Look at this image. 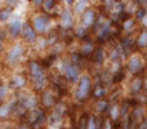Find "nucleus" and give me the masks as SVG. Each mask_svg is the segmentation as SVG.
Masks as SVG:
<instances>
[{"label":"nucleus","mask_w":147,"mask_h":129,"mask_svg":"<svg viewBox=\"0 0 147 129\" xmlns=\"http://www.w3.org/2000/svg\"><path fill=\"white\" fill-rule=\"evenodd\" d=\"M30 74H31V80L34 83V87L36 90H42L45 87V72L41 68L39 63L36 62H31L30 63Z\"/></svg>","instance_id":"f257e3e1"},{"label":"nucleus","mask_w":147,"mask_h":129,"mask_svg":"<svg viewBox=\"0 0 147 129\" xmlns=\"http://www.w3.org/2000/svg\"><path fill=\"white\" fill-rule=\"evenodd\" d=\"M91 77L88 74H81L79 79V84H77V88H76V98L79 101H84L88 98V94H90V90H91Z\"/></svg>","instance_id":"f03ea898"},{"label":"nucleus","mask_w":147,"mask_h":129,"mask_svg":"<svg viewBox=\"0 0 147 129\" xmlns=\"http://www.w3.org/2000/svg\"><path fill=\"white\" fill-rule=\"evenodd\" d=\"M144 58L140 55V53H133L129 60H127V65H126V69L130 72L133 76H140V73L144 69Z\"/></svg>","instance_id":"7ed1b4c3"},{"label":"nucleus","mask_w":147,"mask_h":129,"mask_svg":"<svg viewBox=\"0 0 147 129\" xmlns=\"http://www.w3.org/2000/svg\"><path fill=\"white\" fill-rule=\"evenodd\" d=\"M51 25V17L48 14H36L32 18V28L36 34H44L49 30Z\"/></svg>","instance_id":"20e7f679"},{"label":"nucleus","mask_w":147,"mask_h":129,"mask_svg":"<svg viewBox=\"0 0 147 129\" xmlns=\"http://www.w3.org/2000/svg\"><path fill=\"white\" fill-rule=\"evenodd\" d=\"M24 55V47L21 44H14V47L10 48V51L7 52V56H6V60L9 65H14L17 63L21 56Z\"/></svg>","instance_id":"39448f33"},{"label":"nucleus","mask_w":147,"mask_h":129,"mask_svg":"<svg viewBox=\"0 0 147 129\" xmlns=\"http://www.w3.org/2000/svg\"><path fill=\"white\" fill-rule=\"evenodd\" d=\"M95 18H97V13H95V10H94V9H87L86 11L81 14L80 21H81V25H83L84 28H88L91 25H94Z\"/></svg>","instance_id":"423d86ee"},{"label":"nucleus","mask_w":147,"mask_h":129,"mask_svg":"<svg viewBox=\"0 0 147 129\" xmlns=\"http://www.w3.org/2000/svg\"><path fill=\"white\" fill-rule=\"evenodd\" d=\"M65 76H66V79H67L69 82L74 83L77 82L80 79V72H79V68L77 66H74L73 63H67V65H65Z\"/></svg>","instance_id":"0eeeda50"},{"label":"nucleus","mask_w":147,"mask_h":129,"mask_svg":"<svg viewBox=\"0 0 147 129\" xmlns=\"http://www.w3.org/2000/svg\"><path fill=\"white\" fill-rule=\"evenodd\" d=\"M73 14H71V11L69 10V9H65L63 11H62V14H60V18H59V24H60V27L62 28H70L71 25H73Z\"/></svg>","instance_id":"6e6552de"},{"label":"nucleus","mask_w":147,"mask_h":129,"mask_svg":"<svg viewBox=\"0 0 147 129\" xmlns=\"http://www.w3.org/2000/svg\"><path fill=\"white\" fill-rule=\"evenodd\" d=\"M14 17V16H13ZM23 20L20 18V17H14L10 20V24H9V31H10V34L13 36H17L20 32H21V30H23Z\"/></svg>","instance_id":"1a4fd4ad"},{"label":"nucleus","mask_w":147,"mask_h":129,"mask_svg":"<svg viewBox=\"0 0 147 129\" xmlns=\"http://www.w3.org/2000/svg\"><path fill=\"white\" fill-rule=\"evenodd\" d=\"M21 34H23V38L27 42H36V32H35V30L32 28L31 24H24Z\"/></svg>","instance_id":"9d476101"},{"label":"nucleus","mask_w":147,"mask_h":129,"mask_svg":"<svg viewBox=\"0 0 147 129\" xmlns=\"http://www.w3.org/2000/svg\"><path fill=\"white\" fill-rule=\"evenodd\" d=\"M143 88H144V86H143V77H142V76H135L132 83H130V90H132V93L137 94V93H140Z\"/></svg>","instance_id":"9b49d317"},{"label":"nucleus","mask_w":147,"mask_h":129,"mask_svg":"<svg viewBox=\"0 0 147 129\" xmlns=\"http://www.w3.org/2000/svg\"><path fill=\"white\" fill-rule=\"evenodd\" d=\"M11 84H13L14 88H23L24 86L27 84V80H25V77H24L23 74L16 73V74L11 77Z\"/></svg>","instance_id":"f8f14e48"},{"label":"nucleus","mask_w":147,"mask_h":129,"mask_svg":"<svg viewBox=\"0 0 147 129\" xmlns=\"http://www.w3.org/2000/svg\"><path fill=\"white\" fill-rule=\"evenodd\" d=\"M42 104L46 108H52V107L55 105V95L51 93V91L44 93V95H42Z\"/></svg>","instance_id":"ddd939ff"},{"label":"nucleus","mask_w":147,"mask_h":129,"mask_svg":"<svg viewBox=\"0 0 147 129\" xmlns=\"http://www.w3.org/2000/svg\"><path fill=\"white\" fill-rule=\"evenodd\" d=\"M136 24V20L133 17H125L123 20H122V28H123L126 32H129V31H132V28L135 27Z\"/></svg>","instance_id":"4468645a"},{"label":"nucleus","mask_w":147,"mask_h":129,"mask_svg":"<svg viewBox=\"0 0 147 129\" xmlns=\"http://www.w3.org/2000/svg\"><path fill=\"white\" fill-rule=\"evenodd\" d=\"M136 44L139 48H147V30H143L139 34L137 39H136Z\"/></svg>","instance_id":"2eb2a0df"},{"label":"nucleus","mask_w":147,"mask_h":129,"mask_svg":"<svg viewBox=\"0 0 147 129\" xmlns=\"http://www.w3.org/2000/svg\"><path fill=\"white\" fill-rule=\"evenodd\" d=\"M87 4H88V1H76L74 3V6H73V9H74V13L76 14H83V13L86 11L88 7H87Z\"/></svg>","instance_id":"dca6fc26"},{"label":"nucleus","mask_w":147,"mask_h":129,"mask_svg":"<svg viewBox=\"0 0 147 129\" xmlns=\"http://www.w3.org/2000/svg\"><path fill=\"white\" fill-rule=\"evenodd\" d=\"M80 51H81V53H84V55H88V53H94V45H92V42L90 41H84L83 44H81V48H80Z\"/></svg>","instance_id":"f3484780"},{"label":"nucleus","mask_w":147,"mask_h":129,"mask_svg":"<svg viewBox=\"0 0 147 129\" xmlns=\"http://www.w3.org/2000/svg\"><path fill=\"white\" fill-rule=\"evenodd\" d=\"M92 55H94V63L95 65H101L102 62H104V56L105 55H104V51H102L101 48L100 49H95Z\"/></svg>","instance_id":"a211bd4d"},{"label":"nucleus","mask_w":147,"mask_h":129,"mask_svg":"<svg viewBox=\"0 0 147 129\" xmlns=\"http://www.w3.org/2000/svg\"><path fill=\"white\" fill-rule=\"evenodd\" d=\"M10 17H13L11 16V9H3V10L0 11V21H1V23L9 21Z\"/></svg>","instance_id":"6ab92c4d"},{"label":"nucleus","mask_w":147,"mask_h":129,"mask_svg":"<svg viewBox=\"0 0 147 129\" xmlns=\"http://www.w3.org/2000/svg\"><path fill=\"white\" fill-rule=\"evenodd\" d=\"M11 111V107L10 104H1L0 105V118H7L9 114Z\"/></svg>","instance_id":"aec40b11"},{"label":"nucleus","mask_w":147,"mask_h":129,"mask_svg":"<svg viewBox=\"0 0 147 129\" xmlns=\"http://www.w3.org/2000/svg\"><path fill=\"white\" fill-rule=\"evenodd\" d=\"M104 95H105V88L102 87L101 84H97V86H95V90H94V97L102 100V97H104Z\"/></svg>","instance_id":"412c9836"},{"label":"nucleus","mask_w":147,"mask_h":129,"mask_svg":"<svg viewBox=\"0 0 147 129\" xmlns=\"http://www.w3.org/2000/svg\"><path fill=\"white\" fill-rule=\"evenodd\" d=\"M107 107H108V101L102 98V100H100V101L95 104V109H97V111H100V112H102V111H105V109H107Z\"/></svg>","instance_id":"4be33fe9"},{"label":"nucleus","mask_w":147,"mask_h":129,"mask_svg":"<svg viewBox=\"0 0 147 129\" xmlns=\"http://www.w3.org/2000/svg\"><path fill=\"white\" fill-rule=\"evenodd\" d=\"M7 93H9V87L6 84H0V101H3L7 97Z\"/></svg>","instance_id":"5701e85b"},{"label":"nucleus","mask_w":147,"mask_h":129,"mask_svg":"<svg viewBox=\"0 0 147 129\" xmlns=\"http://www.w3.org/2000/svg\"><path fill=\"white\" fill-rule=\"evenodd\" d=\"M86 129H98V126H97V121H95V118H94V117H90V118H88Z\"/></svg>","instance_id":"b1692460"},{"label":"nucleus","mask_w":147,"mask_h":129,"mask_svg":"<svg viewBox=\"0 0 147 129\" xmlns=\"http://www.w3.org/2000/svg\"><path fill=\"white\" fill-rule=\"evenodd\" d=\"M86 30H87V28H84L83 25L77 27V30H76V35L80 36V38H83V36H84V34H86Z\"/></svg>","instance_id":"393cba45"},{"label":"nucleus","mask_w":147,"mask_h":129,"mask_svg":"<svg viewBox=\"0 0 147 129\" xmlns=\"http://www.w3.org/2000/svg\"><path fill=\"white\" fill-rule=\"evenodd\" d=\"M53 4H56V3H55V1H44V9H45V10H52V9L55 7Z\"/></svg>","instance_id":"a878e982"},{"label":"nucleus","mask_w":147,"mask_h":129,"mask_svg":"<svg viewBox=\"0 0 147 129\" xmlns=\"http://www.w3.org/2000/svg\"><path fill=\"white\" fill-rule=\"evenodd\" d=\"M119 115V107L118 105H113L112 107V119H116Z\"/></svg>","instance_id":"bb28decb"},{"label":"nucleus","mask_w":147,"mask_h":129,"mask_svg":"<svg viewBox=\"0 0 147 129\" xmlns=\"http://www.w3.org/2000/svg\"><path fill=\"white\" fill-rule=\"evenodd\" d=\"M139 129H147V118H146V122L143 121V122L140 124V126H139Z\"/></svg>","instance_id":"cd10ccee"},{"label":"nucleus","mask_w":147,"mask_h":129,"mask_svg":"<svg viewBox=\"0 0 147 129\" xmlns=\"http://www.w3.org/2000/svg\"><path fill=\"white\" fill-rule=\"evenodd\" d=\"M143 24H144V27H147V16L143 18Z\"/></svg>","instance_id":"c85d7f7f"},{"label":"nucleus","mask_w":147,"mask_h":129,"mask_svg":"<svg viewBox=\"0 0 147 129\" xmlns=\"http://www.w3.org/2000/svg\"><path fill=\"white\" fill-rule=\"evenodd\" d=\"M18 129H30L28 126H21V128H18Z\"/></svg>","instance_id":"c756f323"}]
</instances>
